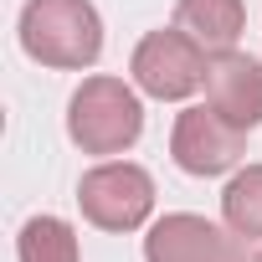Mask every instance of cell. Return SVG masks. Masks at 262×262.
Here are the masks:
<instances>
[{"label":"cell","instance_id":"cell-10","mask_svg":"<svg viewBox=\"0 0 262 262\" xmlns=\"http://www.w3.org/2000/svg\"><path fill=\"white\" fill-rule=\"evenodd\" d=\"M221 221L236 236H262V165H242L231 170L226 190H221Z\"/></svg>","mask_w":262,"mask_h":262},{"label":"cell","instance_id":"cell-4","mask_svg":"<svg viewBox=\"0 0 262 262\" xmlns=\"http://www.w3.org/2000/svg\"><path fill=\"white\" fill-rule=\"evenodd\" d=\"M77 206L98 231H139L155 216V180L134 160H103L77 180Z\"/></svg>","mask_w":262,"mask_h":262},{"label":"cell","instance_id":"cell-3","mask_svg":"<svg viewBox=\"0 0 262 262\" xmlns=\"http://www.w3.org/2000/svg\"><path fill=\"white\" fill-rule=\"evenodd\" d=\"M128 72H134V88L144 98H160V103H185L206 88V72H211V52L201 41H190L180 26L170 31H149L134 57H128Z\"/></svg>","mask_w":262,"mask_h":262},{"label":"cell","instance_id":"cell-8","mask_svg":"<svg viewBox=\"0 0 262 262\" xmlns=\"http://www.w3.org/2000/svg\"><path fill=\"white\" fill-rule=\"evenodd\" d=\"M175 26L201 41L211 57L236 52L242 31H247V6L242 0H175Z\"/></svg>","mask_w":262,"mask_h":262},{"label":"cell","instance_id":"cell-11","mask_svg":"<svg viewBox=\"0 0 262 262\" xmlns=\"http://www.w3.org/2000/svg\"><path fill=\"white\" fill-rule=\"evenodd\" d=\"M252 262H262V247H257V252H252Z\"/></svg>","mask_w":262,"mask_h":262},{"label":"cell","instance_id":"cell-6","mask_svg":"<svg viewBox=\"0 0 262 262\" xmlns=\"http://www.w3.org/2000/svg\"><path fill=\"white\" fill-rule=\"evenodd\" d=\"M144 262H247L231 226H216L195 211H170L149 221Z\"/></svg>","mask_w":262,"mask_h":262},{"label":"cell","instance_id":"cell-2","mask_svg":"<svg viewBox=\"0 0 262 262\" xmlns=\"http://www.w3.org/2000/svg\"><path fill=\"white\" fill-rule=\"evenodd\" d=\"M16 31L21 52L57 72H88L103 57V16L93 0H26Z\"/></svg>","mask_w":262,"mask_h":262},{"label":"cell","instance_id":"cell-9","mask_svg":"<svg viewBox=\"0 0 262 262\" xmlns=\"http://www.w3.org/2000/svg\"><path fill=\"white\" fill-rule=\"evenodd\" d=\"M16 257L21 262H82L77 252V231L62 216H31L16 236Z\"/></svg>","mask_w":262,"mask_h":262},{"label":"cell","instance_id":"cell-7","mask_svg":"<svg viewBox=\"0 0 262 262\" xmlns=\"http://www.w3.org/2000/svg\"><path fill=\"white\" fill-rule=\"evenodd\" d=\"M206 103L236 123V128H252L262 123V62L247 57V52H221L211 57V72H206Z\"/></svg>","mask_w":262,"mask_h":262},{"label":"cell","instance_id":"cell-1","mask_svg":"<svg viewBox=\"0 0 262 262\" xmlns=\"http://www.w3.org/2000/svg\"><path fill=\"white\" fill-rule=\"evenodd\" d=\"M144 134V103H139V88L123 82V77H82L77 93L67 98V139L82 149V155H123L134 149Z\"/></svg>","mask_w":262,"mask_h":262},{"label":"cell","instance_id":"cell-5","mask_svg":"<svg viewBox=\"0 0 262 262\" xmlns=\"http://www.w3.org/2000/svg\"><path fill=\"white\" fill-rule=\"evenodd\" d=\"M242 155H247V128L226 123L211 103L201 108H185L170 128V160L195 175V180H211V175H226V170H242Z\"/></svg>","mask_w":262,"mask_h":262}]
</instances>
